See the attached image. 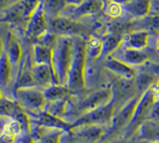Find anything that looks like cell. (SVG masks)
Segmentation results:
<instances>
[{"instance_id": "obj_1", "label": "cell", "mask_w": 159, "mask_h": 143, "mask_svg": "<svg viewBox=\"0 0 159 143\" xmlns=\"http://www.w3.org/2000/svg\"><path fill=\"white\" fill-rule=\"evenodd\" d=\"M86 41L84 38H73V53L66 85L71 91H79L86 86Z\"/></svg>"}, {"instance_id": "obj_2", "label": "cell", "mask_w": 159, "mask_h": 143, "mask_svg": "<svg viewBox=\"0 0 159 143\" xmlns=\"http://www.w3.org/2000/svg\"><path fill=\"white\" fill-rule=\"evenodd\" d=\"M73 38L57 37L53 48V68L58 84H67L68 73L72 62Z\"/></svg>"}, {"instance_id": "obj_3", "label": "cell", "mask_w": 159, "mask_h": 143, "mask_svg": "<svg viewBox=\"0 0 159 143\" xmlns=\"http://www.w3.org/2000/svg\"><path fill=\"white\" fill-rule=\"evenodd\" d=\"M116 111V101L115 98L109 102V104L99 107L95 110L84 113L82 116H80L74 123H72L73 130L75 128L85 127V126H101V125H111L113 117L115 115Z\"/></svg>"}, {"instance_id": "obj_4", "label": "cell", "mask_w": 159, "mask_h": 143, "mask_svg": "<svg viewBox=\"0 0 159 143\" xmlns=\"http://www.w3.org/2000/svg\"><path fill=\"white\" fill-rule=\"evenodd\" d=\"M158 98L156 97L155 93L153 90V87H151L149 90L144 91L143 94H141L138 104L135 107L134 114L130 122V124L128 125V127L125 129V139H128L129 137H131L134 132H137L139 127L144 123V122L149 119V113L153 104H155V101Z\"/></svg>"}, {"instance_id": "obj_5", "label": "cell", "mask_w": 159, "mask_h": 143, "mask_svg": "<svg viewBox=\"0 0 159 143\" xmlns=\"http://www.w3.org/2000/svg\"><path fill=\"white\" fill-rule=\"evenodd\" d=\"M48 29L57 37H80L85 39L89 34V28L84 24H80L72 18L62 16H58L54 20L48 21Z\"/></svg>"}, {"instance_id": "obj_6", "label": "cell", "mask_w": 159, "mask_h": 143, "mask_svg": "<svg viewBox=\"0 0 159 143\" xmlns=\"http://www.w3.org/2000/svg\"><path fill=\"white\" fill-rule=\"evenodd\" d=\"M15 98L25 110H28L31 113L44 111L48 105L43 91L37 90L36 87L18 88L15 91Z\"/></svg>"}, {"instance_id": "obj_7", "label": "cell", "mask_w": 159, "mask_h": 143, "mask_svg": "<svg viewBox=\"0 0 159 143\" xmlns=\"http://www.w3.org/2000/svg\"><path fill=\"white\" fill-rule=\"evenodd\" d=\"M140 97H141V95L133 97L132 99L128 100L127 104H125L121 107V109L116 113V115H114L112 124L110 125L103 139H107V138L111 137L112 135H115V133L119 132L123 129L125 130L128 127V125L130 124L133 117V114H134L135 107H137Z\"/></svg>"}, {"instance_id": "obj_8", "label": "cell", "mask_w": 159, "mask_h": 143, "mask_svg": "<svg viewBox=\"0 0 159 143\" xmlns=\"http://www.w3.org/2000/svg\"><path fill=\"white\" fill-rule=\"evenodd\" d=\"M48 30V21L43 9V1L31 14L26 26V37L28 39L37 40Z\"/></svg>"}, {"instance_id": "obj_9", "label": "cell", "mask_w": 159, "mask_h": 143, "mask_svg": "<svg viewBox=\"0 0 159 143\" xmlns=\"http://www.w3.org/2000/svg\"><path fill=\"white\" fill-rule=\"evenodd\" d=\"M29 116L34 117V122L36 124V126L48 128V129L62 130L65 132H71L73 130L72 124L67 123L64 119L60 118L59 116L54 115V114L50 113L46 110L38 112V113H31Z\"/></svg>"}, {"instance_id": "obj_10", "label": "cell", "mask_w": 159, "mask_h": 143, "mask_svg": "<svg viewBox=\"0 0 159 143\" xmlns=\"http://www.w3.org/2000/svg\"><path fill=\"white\" fill-rule=\"evenodd\" d=\"M114 97L113 88H107V90H101L95 91V93L90 94L86 98H84L79 104V110L82 111L83 113H87V112L95 110L99 107L109 104Z\"/></svg>"}, {"instance_id": "obj_11", "label": "cell", "mask_w": 159, "mask_h": 143, "mask_svg": "<svg viewBox=\"0 0 159 143\" xmlns=\"http://www.w3.org/2000/svg\"><path fill=\"white\" fill-rule=\"evenodd\" d=\"M32 76H34L36 86L44 87V90L51 85L58 84L55 72L53 68L44 64H34L32 66Z\"/></svg>"}, {"instance_id": "obj_12", "label": "cell", "mask_w": 159, "mask_h": 143, "mask_svg": "<svg viewBox=\"0 0 159 143\" xmlns=\"http://www.w3.org/2000/svg\"><path fill=\"white\" fill-rule=\"evenodd\" d=\"M84 0H44L43 9L48 21L58 17L67 7H76Z\"/></svg>"}, {"instance_id": "obj_13", "label": "cell", "mask_w": 159, "mask_h": 143, "mask_svg": "<svg viewBox=\"0 0 159 143\" xmlns=\"http://www.w3.org/2000/svg\"><path fill=\"white\" fill-rule=\"evenodd\" d=\"M103 8L104 4L101 0H84L81 4L72 8L70 18L78 20V18L85 17V16L95 15L101 12Z\"/></svg>"}, {"instance_id": "obj_14", "label": "cell", "mask_w": 159, "mask_h": 143, "mask_svg": "<svg viewBox=\"0 0 159 143\" xmlns=\"http://www.w3.org/2000/svg\"><path fill=\"white\" fill-rule=\"evenodd\" d=\"M6 40L7 41L4 43V51H6L9 60H10L12 68L14 69L20 65V62L23 59V56H24L23 46L13 34H9Z\"/></svg>"}, {"instance_id": "obj_15", "label": "cell", "mask_w": 159, "mask_h": 143, "mask_svg": "<svg viewBox=\"0 0 159 143\" xmlns=\"http://www.w3.org/2000/svg\"><path fill=\"white\" fill-rule=\"evenodd\" d=\"M127 32H124V30H113L110 34H107L104 39L102 40V53L99 59H104V58L110 57L113 52L120 46V44L124 41V37Z\"/></svg>"}, {"instance_id": "obj_16", "label": "cell", "mask_w": 159, "mask_h": 143, "mask_svg": "<svg viewBox=\"0 0 159 143\" xmlns=\"http://www.w3.org/2000/svg\"><path fill=\"white\" fill-rule=\"evenodd\" d=\"M149 32L147 30H137V31L127 32L124 37V45L125 48H132V50H141L148 45L149 43Z\"/></svg>"}, {"instance_id": "obj_17", "label": "cell", "mask_w": 159, "mask_h": 143, "mask_svg": "<svg viewBox=\"0 0 159 143\" xmlns=\"http://www.w3.org/2000/svg\"><path fill=\"white\" fill-rule=\"evenodd\" d=\"M106 67L107 70L113 72L114 74H117L119 78L124 79H134L135 78V71L133 67L127 65L123 60L118 58L107 57L106 62Z\"/></svg>"}, {"instance_id": "obj_18", "label": "cell", "mask_w": 159, "mask_h": 143, "mask_svg": "<svg viewBox=\"0 0 159 143\" xmlns=\"http://www.w3.org/2000/svg\"><path fill=\"white\" fill-rule=\"evenodd\" d=\"M123 7L124 11L132 15L133 17H144L149 15L151 0H132L131 2Z\"/></svg>"}, {"instance_id": "obj_19", "label": "cell", "mask_w": 159, "mask_h": 143, "mask_svg": "<svg viewBox=\"0 0 159 143\" xmlns=\"http://www.w3.org/2000/svg\"><path fill=\"white\" fill-rule=\"evenodd\" d=\"M12 65H11L6 51L0 57V88L6 90L12 82Z\"/></svg>"}, {"instance_id": "obj_20", "label": "cell", "mask_w": 159, "mask_h": 143, "mask_svg": "<svg viewBox=\"0 0 159 143\" xmlns=\"http://www.w3.org/2000/svg\"><path fill=\"white\" fill-rule=\"evenodd\" d=\"M70 91L71 90H69V87L67 85L54 84V85H51L50 87L45 88L43 90V94L48 102H55L67 99Z\"/></svg>"}, {"instance_id": "obj_21", "label": "cell", "mask_w": 159, "mask_h": 143, "mask_svg": "<svg viewBox=\"0 0 159 143\" xmlns=\"http://www.w3.org/2000/svg\"><path fill=\"white\" fill-rule=\"evenodd\" d=\"M129 66H140L144 65L148 59V56L145 52L141 50H132V48H125L121 53V57L119 58Z\"/></svg>"}, {"instance_id": "obj_22", "label": "cell", "mask_w": 159, "mask_h": 143, "mask_svg": "<svg viewBox=\"0 0 159 143\" xmlns=\"http://www.w3.org/2000/svg\"><path fill=\"white\" fill-rule=\"evenodd\" d=\"M34 64H44L53 68V48L34 44ZM54 70V68H53Z\"/></svg>"}, {"instance_id": "obj_23", "label": "cell", "mask_w": 159, "mask_h": 143, "mask_svg": "<svg viewBox=\"0 0 159 143\" xmlns=\"http://www.w3.org/2000/svg\"><path fill=\"white\" fill-rule=\"evenodd\" d=\"M138 131L140 132L141 139L159 141V121L148 119L140 126Z\"/></svg>"}, {"instance_id": "obj_24", "label": "cell", "mask_w": 159, "mask_h": 143, "mask_svg": "<svg viewBox=\"0 0 159 143\" xmlns=\"http://www.w3.org/2000/svg\"><path fill=\"white\" fill-rule=\"evenodd\" d=\"M156 81H157V76H154L153 73H151V72L147 71V70L146 71L141 72L140 74H138L134 79L137 90L141 94H143L144 91H146L151 87H153L156 84Z\"/></svg>"}, {"instance_id": "obj_25", "label": "cell", "mask_w": 159, "mask_h": 143, "mask_svg": "<svg viewBox=\"0 0 159 143\" xmlns=\"http://www.w3.org/2000/svg\"><path fill=\"white\" fill-rule=\"evenodd\" d=\"M82 130L80 131L79 136L82 138L83 140H85L86 142H96L98 140L103 139L104 135V129L100 126H85V127H81Z\"/></svg>"}, {"instance_id": "obj_26", "label": "cell", "mask_w": 159, "mask_h": 143, "mask_svg": "<svg viewBox=\"0 0 159 143\" xmlns=\"http://www.w3.org/2000/svg\"><path fill=\"white\" fill-rule=\"evenodd\" d=\"M102 53V40L95 36H90L88 40L87 44H86V54H87V58H100Z\"/></svg>"}, {"instance_id": "obj_27", "label": "cell", "mask_w": 159, "mask_h": 143, "mask_svg": "<svg viewBox=\"0 0 159 143\" xmlns=\"http://www.w3.org/2000/svg\"><path fill=\"white\" fill-rule=\"evenodd\" d=\"M20 110V107L15 101L7 98L0 100V117H14Z\"/></svg>"}, {"instance_id": "obj_28", "label": "cell", "mask_w": 159, "mask_h": 143, "mask_svg": "<svg viewBox=\"0 0 159 143\" xmlns=\"http://www.w3.org/2000/svg\"><path fill=\"white\" fill-rule=\"evenodd\" d=\"M65 135V131L58 129H51L46 133H43L39 137L40 143H60L61 138Z\"/></svg>"}, {"instance_id": "obj_29", "label": "cell", "mask_w": 159, "mask_h": 143, "mask_svg": "<svg viewBox=\"0 0 159 143\" xmlns=\"http://www.w3.org/2000/svg\"><path fill=\"white\" fill-rule=\"evenodd\" d=\"M107 8V12L110 16L112 17H119L125 11H124V7L119 3H116V2L111 1L109 4L106 7Z\"/></svg>"}, {"instance_id": "obj_30", "label": "cell", "mask_w": 159, "mask_h": 143, "mask_svg": "<svg viewBox=\"0 0 159 143\" xmlns=\"http://www.w3.org/2000/svg\"><path fill=\"white\" fill-rule=\"evenodd\" d=\"M149 119L152 121H159V98L155 101V104H153L149 113Z\"/></svg>"}, {"instance_id": "obj_31", "label": "cell", "mask_w": 159, "mask_h": 143, "mask_svg": "<svg viewBox=\"0 0 159 143\" xmlns=\"http://www.w3.org/2000/svg\"><path fill=\"white\" fill-rule=\"evenodd\" d=\"M20 1V0H0V13L6 11L7 9L11 8V7Z\"/></svg>"}, {"instance_id": "obj_32", "label": "cell", "mask_w": 159, "mask_h": 143, "mask_svg": "<svg viewBox=\"0 0 159 143\" xmlns=\"http://www.w3.org/2000/svg\"><path fill=\"white\" fill-rule=\"evenodd\" d=\"M149 15L159 17V0H151V10Z\"/></svg>"}, {"instance_id": "obj_33", "label": "cell", "mask_w": 159, "mask_h": 143, "mask_svg": "<svg viewBox=\"0 0 159 143\" xmlns=\"http://www.w3.org/2000/svg\"><path fill=\"white\" fill-rule=\"evenodd\" d=\"M147 71H149L151 73H153L154 76H156L158 78V76H159V65L151 64L148 67H147Z\"/></svg>"}, {"instance_id": "obj_34", "label": "cell", "mask_w": 159, "mask_h": 143, "mask_svg": "<svg viewBox=\"0 0 159 143\" xmlns=\"http://www.w3.org/2000/svg\"><path fill=\"white\" fill-rule=\"evenodd\" d=\"M153 90H154V93H155L156 97L159 98V81L153 86Z\"/></svg>"}, {"instance_id": "obj_35", "label": "cell", "mask_w": 159, "mask_h": 143, "mask_svg": "<svg viewBox=\"0 0 159 143\" xmlns=\"http://www.w3.org/2000/svg\"><path fill=\"white\" fill-rule=\"evenodd\" d=\"M113 2H116V3H119L121 4V6H125V4L129 3V2H131L132 0H112Z\"/></svg>"}, {"instance_id": "obj_36", "label": "cell", "mask_w": 159, "mask_h": 143, "mask_svg": "<svg viewBox=\"0 0 159 143\" xmlns=\"http://www.w3.org/2000/svg\"><path fill=\"white\" fill-rule=\"evenodd\" d=\"M3 53H4V43L2 41V39L0 38V57H1Z\"/></svg>"}, {"instance_id": "obj_37", "label": "cell", "mask_w": 159, "mask_h": 143, "mask_svg": "<svg viewBox=\"0 0 159 143\" xmlns=\"http://www.w3.org/2000/svg\"><path fill=\"white\" fill-rule=\"evenodd\" d=\"M101 1H102V2H103L104 7H107V4H109V3H110V2H111V1H112V0H101Z\"/></svg>"}, {"instance_id": "obj_38", "label": "cell", "mask_w": 159, "mask_h": 143, "mask_svg": "<svg viewBox=\"0 0 159 143\" xmlns=\"http://www.w3.org/2000/svg\"><path fill=\"white\" fill-rule=\"evenodd\" d=\"M3 98V96H2V90H1V88H0V100Z\"/></svg>"}, {"instance_id": "obj_39", "label": "cell", "mask_w": 159, "mask_h": 143, "mask_svg": "<svg viewBox=\"0 0 159 143\" xmlns=\"http://www.w3.org/2000/svg\"><path fill=\"white\" fill-rule=\"evenodd\" d=\"M157 50H158V52H159V40H158V43H157Z\"/></svg>"}, {"instance_id": "obj_40", "label": "cell", "mask_w": 159, "mask_h": 143, "mask_svg": "<svg viewBox=\"0 0 159 143\" xmlns=\"http://www.w3.org/2000/svg\"><path fill=\"white\" fill-rule=\"evenodd\" d=\"M155 143H159V141H155Z\"/></svg>"}, {"instance_id": "obj_41", "label": "cell", "mask_w": 159, "mask_h": 143, "mask_svg": "<svg viewBox=\"0 0 159 143\" xmlns=\"http://www.w3.org/2000/svg\"><path fill=\"white\" fill-rule=\"evenodd\" d=\"M43 1H44V0H43Z\"/></svg>"}]
</instances>
